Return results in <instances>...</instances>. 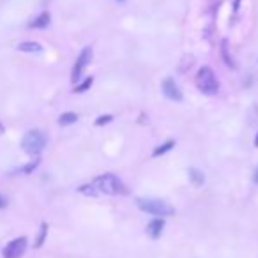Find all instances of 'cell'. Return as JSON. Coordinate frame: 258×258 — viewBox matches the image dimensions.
Returning a JSON list of instances; mask_svg holds the SVG:
<instances>
[{"label": "cell", "mask_w": 258, "mask_h": 258, "mask_svg": "<svg viewBox=\"0 0 258 258\" xmlns=\"http://www.w3.org/2000/svg\"><path fill=\"white\" fill-rule=\"evenodd\" d=\"M18 50L23 52V53H41L43 52V46L35 41H23V43L18 44Z\"/></svg>", "instance_id": "10"}, {"label": "cell", "mask_w": 258, "mask_h": 258, "mask_svg": "<svg viewBox=\"0 0 258 258\" xmlns=\"http://www.w3.org/2000/svg\"><path fill=\"white\" fill-rule=\"evenodd\" d=\"M92 83H94V78L92 76H88V78H85L82 83H78L76 87H74V92L76 94H82V92H87L88 88L92 87Z\"/></svg>", "instance_id": "15"}, {"label": "cell", "mask_w": 258, "mask_h": 258, "mask_svg": "<svg viewBox=\"0 0 258 258\" xmlns=\"http://www.w3.org/2000/svg\"><path fill=\"white\" fill-rule=\"evenodd\" d=\"M50 23H52V16H50V13L44 11V13H41V15L30 23V29H46Z\"/></svg>", "instance_id": "11"}, {"label": "cell", "mask_w": 258, "mask_h": 258, "mask_svg": "<svg viewBox=\"0 0 258 258\" xmlns=\"http://www.w3.org/2000/svg\"><path fill=\"white\" fill-rule=\"evenodd\" d=\"M46 235H48V223H43V224H41L39 235H37V239H35L34 248H41V246H43L44 239H46Z\"/></svg>", "instance_id": "16"}, {"label": "cell", "mask_w": 258, "mask_h": 258, "mask_svg": "<svg viewBox=\"0 0 258 258\" xmlns=\"http://www.w3.org/2000/svg\"><path fill=\"white\" fill-rule=\"evenodd\" d=\"M175 147V141L173 140H168V141H165V143H161V145H157L154 151H152V157H159V156H163V154H166V152H170L172 149Z\"/></svg>", "instance_id": "13"}, {"label": "cell", "mask_w": 258, "mask_h": 258, "mask_svg": "<svg viewBox=\"0 0 258 258\" xmlns=\"http://www.w3.org/2000/svg\"><path fill=\"white\" fill-rule=\"evenodd\" d=\"M255 147L258 149V133H257V137H255Z\"/></svg>", "instance_id": "22"}, {"label": "cell", "mask_w": 258, "mask_h": 258, "mask_svg": "<svg viewBox=\"0 0 258 258\" xmlns=\"http://www.w3.org/2000/svg\"><path fill=\"white\" fill-rule=\"evenodd\" d=\"M94 186V189L98 191V195H108V196H119L126 195L127 189L126 186L122 184V180L113 173H103L98 175L90 182Z\"/></svg>", "instance_id": "1"}, {"label": "cell", "mask_w": 258, "mask_h": 258, "mask_svg": "<svg viewBox=\"0 0 258 258\" xmlns=\"http://www.w3.org/2000/svg\"><path fill=\"white\" fill-rule=\"evenodd\" d=\"M46 141H48V138H46V135H44L43 131L32 129V131L27 133L23 137V140H21V149H23L27 154L37 156V154H41V152L44 151Z\"/></svg>", "instance_id": "4"}, {"label": "cell", "mask_w": 258, "mask_h": 258, "mask_svg": "<svg viewBox=\"0 0 258 258\" xmlns=\"http://www.w3.org/2000/svg\"><path fill=\"white\" fill-rule=\"evenodd\" d=\"M253 182L255 184H258V168L255 170V175H253Z\"/></svg>", "instance_id": "21"}, {"label": "cell", "mask_w": 258, "mask_h": 258, "mask_svg": "<svg viewBox=\"0 0 258 258\" xmlns=\"http://www.w3.org/2000/svg\"><path fill=\"white\" fill-rule=\"evenodd\" d=\"M195 85L200 92L205 94V96H216L219 92L218 76L209 66H204V68L198 69V73L195 76Z\"/></svg>", "instance_id": "2"}, {"label": "cell", "mask_w": 258, "mask_h": 258, "mask_svg": "<svg viewBox=\"0 0 258 258\" xmlns=\"http://www.w3.org/2000/svg\"><path fill=\"white\" fill-rule=\"evenodd\" d=\"M113 120V115H101V117H98V120L94 122L96 126H104V124H110V122Z\"/></svg>", "instance_id": "17"}, {"label": "cell", "mask_w": 258, "mask_h": 258, "mask_svg": "<svg viewBox=\"0 0 258 258\" xmlns=\"http://www.w3.org/2000/svg\"><path fill=\"white\" fill-rule=\"evenodd\" d=\"M161 90H163V94H165V98L170 99V101L180 103L182 99H184V96H182V90L179 88V85H177L173 78H165V80H163V83H161Z\"/></svg>", "instance_id": "7"}, {"label": "cell", "mask_w": 258, "mask_h": 258, "mask_svg": "<svg viewBox=\"0 0 258 258\" xmlns=\"http://www.w3.org/2000/svg\"><path fill=\"white\" fill-rule=\"evenodd\" d=\"M0 129H2V126H0Z\"/></svg>", "instance_id": "24"}, {"label": "cell", "mask_w": 258, "mask_h": 258, "mask_svg": "<svg viewBox=\"0 0 258 258\" xmlns=\"http://www.w3.org/2000/svg\"><path fill=\"white\" fill-rule=\"evenodd\" d=\"M25 251H27V239L18 237V239H13L5 246L2 255H4V258H21L25 255Z\"/></svg>", "instance_id": "6"}, {"label": "cell", "mask_w": 258, "mask_h": 258, "mask_svg": "<svg viewBox=\"0 0 258 258\" xmlns=\"http://www.w3.org/2000/svg\"><path fill=\"white\" fill-rule=\"evenodd\" d=\"M39 165V161L35 159V161H32V163H30V165H27V166H23V168H21V172H23V173H30V172L34 170L35 166Z\"/></svg>", "instance_id": "18"}, {"label": "cell", "mask_w": 258, "mask_h": 258, "mask_svg": "<svg viewBox=\"0 0 258 258\" xmlns=\"http://www.w3.org/2000/svg\"><path fill=\"white\" fill-rule=\"evenodd\" d=\"M90 60H92V48H90V46H85V48L80 52L78 59H76V62H74V66H73V71H71V80H73V83L80 82L83 71H85V68L90 64Z\"/></svg>", "instance_id": "5"}, {"label": "cell", "mask_w": 258, "mask_h": 258, "mask_svg": "<svg viewBox=\"0 0 258 258\" xmlns=\"http://www.w3.org/2000/svg\"><path fill=\"white\" fill-rule=\"evenodd\" d=\"M188 175H189V180L196 186V188L204 186V182H205L204 172H200L198 168H189V170H188Z\"/></svg>", "instance_id": "12"}, {"label": "cell", "mask_w": 258, "mask_h": 258, "mask_svg": "<svg viewBox=\"0 0 258 258\" xmlns=\"http://www.w3.org/2000/svg\"><path fill=\"white\" fill-rule=\"evenodd\" d=\"M239 7H241V0H234V7H232V11H234V13H239Z\"/></svg>", "instance_id": "20"}, {"label": "cell", "mask_w": 258, "mask_h": 258, "mask_svg": "<svg viewBox=\"0 0 258 258\" xmlns=\"http://www.w3.org/2000/svg\"><path fill=\"white\" fill-rule=\"evenodd\" d=\"M4 207H7V198L4 195H0V209H4Z\"/></svg>", "instance_id": "19"}, {"label": "cell", "mask_w": 258, "mask_h": 258, "mask_svg": "<svg viewBox=\"0 0 258 258\" xmlns=\"http://www.w3.org/2000/svg\"><path fill=\"white\" fill-rule=\"evenodd\" d=\"M137 205L140 210L156 216V218H166V216L175 214V209L170 204H166L165 200L159 198H137Z\"/></svg>", "instance_id": "3"}, {"label": "cell", "mask_w": 258, "mask_h": 258, "mask_svg": "<svg viewBox=\"0 0 258 258\" xmlns=\"http://www.w3.org/2000/svg\"><path fill=\"white\" fill-rule=\"evenodd\" d=\"M165 230V218H154L151 223L147 224V234L152 239H159Z\"/></svg>", "instance_id": "8"}, {"label": "cell", "mask_w": 258, "mask_h": 258, "mask_svg": "<svg viewBox=\"0 0 258 258\" xmlns=\"http://www.w3.org/2000/svg\"><path fill=\"white\" fill-rule=\"evenodd\" d=\"M221 59H223V62L228 66L230 69H237V64H235L234 57H232V53H230V48H228V41L223 39L221 41Z\"/></svg>", "instance_id": "9"}, {"label": "cell", "mask_w": 258, "mask_h": 258, "mask_svg": "<svg viewBox=\"0 0 258 258\" xmlns=\"http://www.w3.org/2000/svg\"><path fill=\"white\" fill-rule=\"evenodd\" d=\"M120 2H124V0H120Z\"/></svg>", "instance_id": "23"}, {"label": "cell", "mask_w": 258, "mask_h": 258, "mask_svg": "<svg viewBox=\"0 0 258 258\" xmlns=\"http://www.w3.org/2000/svg\"><path fill=\"white\" fill-rule=\"evenodd\" d=\"M78 120V115L76 113H73V112H66V113H62L59 117V126H71V124H74V122Z\"/></svg>", "instance_id": "14"}]
</instances>
